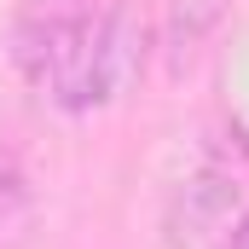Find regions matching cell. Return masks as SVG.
<instances>
[{"label": "cell", "instance_id": "1", "mask_svg": "<svg viewBox=\"0 0 249 249\" xmlns=\"http://www.w3.org/2000/svg\"><path fill=\"white\" fill-rule=\"evenodd\" d=\"M18 64L58 110H93V18L81 6H35L18 29Z\"/></svg>", "mask_w": 249, "mask_h": 249}, {"label": "cell", "instance_id": "5", "mask_svg": "<svg viewBox=\"0 0 249 249\" xmlns=\"http://www.w3.org/2000/svg\"><path fill=\"white\" fill-rule=\"evenodd\" d=\"M226 249H249V209L232 220V232H226Z\"/></svg>", "mask_w": 249, "mask_h": 249}, {"label": "cell", "instance_id": "3", "mask_svg": "<svg viewBox=\"0 0 249 249\" xmlns=\"http://www.w3.org/2000/svg\"><path fill=\"white\" fill-rule=\"evenodd\" d=\"M238 214H244V180H238V168L203 162L168 197V214H162L168 249H226V232H232Z\"/></svg>", "mask_w": 249, "mask_h": 249}, {"label": "cell", "instance_id": "4", "mask_svg": "<svg viewBox=\"0 0 249 249\" xmlns=\"http://www.w3.org/2000/svg\"><path fill=\"white\" fill-rule=\"evenodd\" d=\"M226 12H232V0H168L162 6V23H157V53L168 64V75L180 81L197 53L214 41V29L226 23Z\"/></svg>", "mask_w": 249, "mask_h": 249}, {"label": "cell", "instance_id": "2", "mask_svg": "<svg viewBox=\"0 0 249 249\" xmlns=\"http://www.w3.org/2000/svg\"><path fill=\"white\" fill-rule=\"evenodd\" d=\"M157 53V23L145 0H110V12L93 23V110L122 105L145 87V70Z\"/></svg>", "mask_w": 249, "mask_h": 249}]
</instances>
